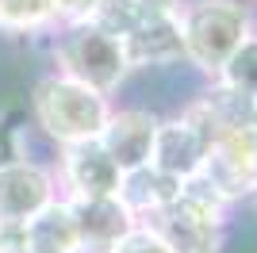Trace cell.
Wrapping results in <instances>:
<instances>
[{
  "mask_svg": "<svg viewBox=\"0 0 257 253\" xmlns=\"http://www.w3.org/2000/svg\"><path fill=\"white\" fill-rule=\"evenodd\" d=\"M65 177L77 188V196H115L123 173L107 158L100 138H85L65 150Z\"/></svg>",
  "mask_w": 257,
  "mask_h": 253,
  "instance_id": "11",
  "label": "cell"
},
{
  "mask_svg": "<svg viewBox=\"0 0 257 253\" xmlns=\"http://www.w3.org/2000/svg\"><path fill=\"white\" fill-rule=\"evenodd\" d=\"M54 16L50 0H0V27L4 31H27Z\"/></svg>",
  "mask_w": 257,
  "mask_h": 253,
  "instance_id": "15",
  "label": "cell"
},
{
  "mask_svg": "<svg viewBox=\"0 0 257 253\" xmlns=\"http://www.w3.org/2000/svg\"><path fill=\"white\" fill-rule=\"evenodd\" d=\"M177 184L181 180H169V177H161V173H154L150 165H142V169L123 173L115 196L127 203L131 215H150L154 207H161V203H169L177 196Z\"/></svg>",
  "mask_w": 257,
  "mask_h": 253,
  "instance_id": "12",
  "label": "cell"
},
{
  "mask_svg": "<svg viewBox=\"0 0 257 253\" xmlns=\"http://www.w3.org/2000/svg\"><path fill=\"white\" fill-rule=\"evenodd\" d=\"M204 154H207L204 138L196 135L181 115V119H169V123H158L154 150H150V169L169 180H184L192 173H200Z\"/></svg>",
  "mask_w": 257,
  "mask_h": 253,
  "instance_id": "8",
  "label": "cell"
},
{
  "mask_svg": "<svg viewBox=\"0 0 257 253\" xmlns=\"http://www.w3.org/2000/svg\"><path fill=\"white\" fill-rule=\"evenodd\" d=\"M123 54L127 65H169L177 58H184L181 31H177V16L173 12H150L135 31L123 35Z\"/></svg>",
  "mask_w": 257,
  "mask_h": 253,
  "instance_id": "9",
  "label": "cell"
},
{
  "mask_svg": "<svg viewBox=\"0 0 257 253\" xmlns=\"http://www.w3.org/2000/svg\"><path fill=\"white\" fill-rule=\"evenodd\" d=\"M249 111H253V100H246V96H238L234 88L219 84V88L204 92L188 111H184V123L204 138V146H215L219 138H226L234 126L246 123Z\"/></svg>",
  "mask_w": 257,
  "mask_h": 253,
  "instance_id": "10",
  "label": "cell"
},
{
  "mask_svg": "<svg viewBox=\"0 0 257 253\" xmlns=\"http://www.w3.org/2000/svg\"><path fill=\"white\" fill-rule=\"evenodd\" d=\"M35 115L50 138L73 146V142H85V138H100L107 123V104L104 96L92 92L88 84L69 81V77H46V81L35 84Z\"/></svg>",
  "mask_w": 257,
  "mask_h": 253,
  "instance_id": "2",
  "label": "cell"
},
{
  "mask_svg": "<svg viewBox=\"0 0 257 253\" xmlns=\"http://www.w3.org/2000/svg\"><path fill=\"white\" fill-rule=\"evenodd\" d=\"M154 135H158V119L150 111H119L107 115L104 131H100V146L107 150V158L119 165V173L150 165V150H154Z\"/></svg>",
  "mask_w": 257,
  "mask_h": 253,
  "instance_id": "7",
  "label": "cell"
},
{
  "mask_svg": "<svg viewBox=\"0 0 257 253\" xmlns=\"http://www.w3.org/2000/svg\"><path fill=\"white\" fill-rule=\"evenodd\" d=\"M173 16H177L184 58L204 73H219L249 31L246 8L234 0H192V4H177Z\"/></svg>",
  "mask_w": 257,
  "mask_h": 253,
  "instance_id": "1",
  "label": "cell"
},
{
  "mask_svg": "<svg viewBox=\"0 0 257 253\" xmlns=\"http://www.w3.org/2000/svg\"><path fill=\"white\" fill-rule=\"evenodd\" d=\"M139 4H146L150 12H173L177 8V0H139Z\"/></svg>",
  "mask_w": 257,
  "mask_h": 253,
  "instance_id": "18",
  "label": "cell"
},
{
  "mask_svg": "<svg viewBox=\"0 0 257 253\" xmlns=\"http://www.w3.org/2000/svg\"><path fill=\"white\" fill-rule=\"evenodd\" d=\"M146 219H150V230L169 245V253H219V245H223L219 222L200 215L177 196L169 203L154 207Z\"/></svg>",
  "mask_w": 257,
  "mask_h": 253,
  "instance_id": "5",
  "label": "cell"
},
{
  "mask_svg": "<svg viewBox=\"0 0 257 253\" xmlns=\"http://www.w3.org/2000/svg\"><path fill=\"white\" fill-rule=\"evenodd\" d=\"M111 253H169V245L161 242L150 226H135V230H131Z\"/></svg>",
  "mask_w": 257,
  "mask_h": 253,
  "instance_id": "16",
  "label": "cell"
},
{
  "mask_svg": "<svg viewBox=\"0 0 257 253\" xmlns=\"http://www.w3.org/2000/svg\"><path fill=\"white\" fill-rule=\"evenodd\" d=\"M77 226V249L81 253H111L131 230L135 215L119 196H77L69 203Z\"/></svg>",
  "mask_w": 257,
  "mask_h": 253,
  "instance_id": "4",
  "label": "cell"
},
{
  "mask_svg": "<svg viewBox=\"0 0 257 253\" xmlns=\"http://www.w3.org/2000/svg\"><path fill=\"white\" fill-rule=\"evenodd\" d=\"M226 88H234L238 96H246L257 104V39H242L238 42V50L230 54L219 69Z\"/></svg>",
  "mask_w": 257,
  "mask_h": 253,
  "instance_id": "13",
  "label": "cell"
},
{
  "mask_svg": "<svg viewBox=\"0 0 257 253\" xmlns=\"http://www.w3.org/2000/svg\"><path fill=\"white\" fill-rule=\"evenodd\" d=\"M146 16H150V8L139 4V0H96V8L88 12V20L96 23V27H104L107 35H115V39L135 31Z\"/></svg>",
  "mask_w": 257,
  "mask_h": 253,
  "instance_id": "14",
  "label": "cell"
},
{
  "mask_svg": "<svg viewBox=\"0 0 257 253\" xmlns=\"http://www.w3.org/2000/svg\"><path fill=\"white\" fill-rule=\"evenodd\" d=\"M54 16H73V20H88V12L96 8V0H50Z\"/></svg>",
  "mask_w": 257,
  "mask_h": 253,
  "instance_id": "17",
  "label": "cell"
},
{
  "mask_svg": "<svg viewBox=\"0 0 257 253\" xmlns=\"http://www.w3.org/2000/svg\"><path fill=\"white\" fill-rule=\"evenodd\" d=\"M58 62H62L69 81L88 84L92 92H111L127 77V54L115 35H107L92 20H77L69 31L58 39Z\"/></svg>",
  "mask_w": 257,
  "mask_h": 253,
  "instance_id": "3",
  "label": "cell"
},
{
  "mask_svg": "<svg viewBox=\"0 0 257 253\" xmlns=\"http://www.w3.org/2000/svg\"><path fill=\"white\" fill-rule=\"evenodd\" d=\"M253 203H257V188H253Z\"/></svg>",
  "mask_w": 257,
  "mask_h": 253,
  "instance_id": "19",
  "label": "cell"
},
{
  "mask_svg": "<svg viewBox=\"0 0 257 253\" xmlns=\"http://www.w3.org/2000/svg\"><path fill=\"white\" fill-rule=\"evenodd\" d=\"M50 203V177L31 161L0 165V230H20Z\"/></svg>",
  "mask_w": 257,
  "mask_h": 253,
  "instance_id": "6",
  "label": "cell"
}]
</instances>
